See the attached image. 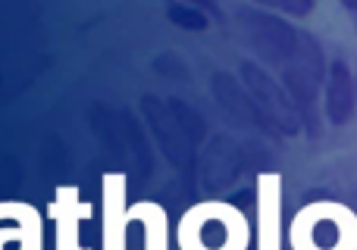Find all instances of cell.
Here are the masks:
<instances>
[{
    "instance_id": "1",
    "label": "cell",
    "mask_w": 357,
    "mask_h": 250,
    "mask_svg": "<svg viewBox=\"0 0 357 250\" xmlns=\"http://www.w3.org/2000/svg\"><path fill=\"white\" fill-rule=\"evenodd\" d=\"M176 241L178 250H245V216L229 203H197L178 219Z\"/></svg>"
},
{
    "instance_id": "7",
    "label": "cell",
    "mask_w": 357,
    "mask_h": 250,
    "mask_svg": "<svg viewBox=\"0 0 357 250\" xmlns=\"http://www.w3.org/2000/svg\"><path fill=\"white\" fill-rule=\"evenodd\" d=\"M307 238L314 250H339L345 244V226L335 216H317V219H310Z\"/></svg>"
},
{
    "instance_id": "4",
    "label": "cell",
    "mask_w": 357,
    "mask_h": 250,
    "mask_svg": "<svg viewBox=\"0 0 357 250\" xmlns=\"http://www.w3.org/2000/svg\"><path fill=\"white\" fill-rule=\"evenodd\" d=\"M0 250H44V213L25 201H0Z\"/></svg>"
},
{
    "instance_id": "5",
    "label": "cell",
    "mask_w": 357,
    "mask_h": 250,
    "mask_svg": "<svg viewBox=\"0 0 357 250\" xmlns=\"http://www.w3.org/2000/svg\"><path fill=\"white\" fill-rule=\"evenodd\" d=\"M357 107V81L345 60H333L326 66V116L333 125H345Z\"/></svg>"
},
{
    "instance_id": "6",
    "label": "cell",
    "mask_w": 357,
    "mask_h": 250,
    "mask_svg": "<svg viewBox=\"0 0 357 250\" xmlns=\"http://www.w3.org/2000/svg\"><path fill=\"white\" fill-rule=\"evenodd\" d=\"M138 222L144 235V250H169V216L160 203L138 201L129 207V226Z\"/></svg>"
},
{
    "instance_id": "9",
    "label": "cell",
    "mask_w": 357,
    "mask_h": 250,
    "mask_svg": "<svg viewBox=\"0 0 357 250\" xmlns=\"http://www.w3.org/2000/svg\"><path fill=\"white\" fill-rule=\"evenodd\" d=\"M354 81H357V75H354Z\"/></svg>"
},
{
    "instance_id": "3",
    "label": "cell",
    "mask_w": 357,
    "mask_h": 250,
    "mask_svg": "<svg viewBox=\"0 0 357 250\" xmlns=\"http://www.w3.org/2000/svg\"><path fill=\"white\" fill-rule=\"evenodd\" d=\"M129 185L123 172L100 178V250H129Z\"/></svg>"
},
{
    "instance_id": "8",
    "label": "cell",
    "mask_w": 357,
    "mask_h": 250,
    "mask_svg": "<svg viewBox=\"0 0 357 250\" xmlns=\"http://www.w3.org/2000/svg\"><path fill=\"white\" fill-rule=\"evenodd\" d=\"M348 6H351V10H354V13H357V3H348Z\"/></svg>"
},
{
    "instance_id": "2",
    "label": "cell",
    "mask_w": 357,
    "mask_h": 250,
    "mask_svg": "<svg viewBox=\"0 0 357 250\" xmlns=\"http://www.w3.org/2000/svg\"><path fill=\"white\" fill-rule=\"evenodd\" d=\"M94 216V203L82 201L79 185H56L47 203V219L54 226V250H91L82 241V222Z\"/></svg>"
}]
</instances>
